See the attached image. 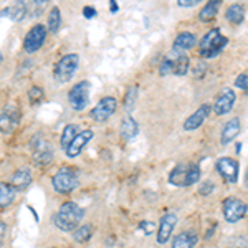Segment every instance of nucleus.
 Instances as JSON below:
<instances>
[{"mask_svg": "<svg viewBox=\"0 0 248 248\" xmlns=\"http://www.w3.org/2000/svg\"><path fill=\"white\" fill-rule=\"evenodd\" d=\"M5 233H7V223L0 220V248L3 245V238H5Z\"/></svg>", "mask_w": 248, "mask_h": 248, "instance_id": "4c0bfd02", "label": "nucleus"}, {"mask_svg": "<svg viewBox=\"0 0 248 248\" xmlns=\"http://www.w3.org/2000/svg\"><path fill=\"white\" fill-rule=\"evenodd\" d=\"M222 210H223V217L227 222L230 223H237L243 217H245L248 205L243 201H240L237 197H229L225 199L222 203Z\"/></svg>", "mask_w": 248, "mask_h": 248, "instance_id": "6e6552de", "label": "nucleus"}, {"mask_svg": "<svg viewBox=\"0 0 248 248\" xmlns=\"http://www.w3.org/2000/svg\"><path fill=\"white\" fill-rule=\"evenodd\" d=\"M217 170L222 179L229 184H237L238 181V161L232 157H220L217 161Z\"/></svg>", "mask_w": 248, "mask_h": 248, "instance_id": "f8f14e48", "label": "nucleus"}, {"mask_svg": "<svg viewBox=\"0 0 248 248\" xmlns=\"http://www.w3.org/2000/svg\"><path fill=\"white\" fill-rule=\"evenodd\" d=\"M237 101V94L232 88H223L218 93L217 99H215V105L212 106V109L215 111V114L223 116L229 114L232 109H233V105Z\"/></svg>", "mask_w": 248, "mask_h": 248, "instance_id": "9d476101", "label": "nucleus"}, {"mask_svg": "<svg viewBox=\"0 0 248 248\" xmlns=\"http://www.w3.org/2000/svg\"><path fill=\"white\" fill-rule=\"evenodd\" d=\"M245 186L248 187V169H247V174H245Z\"/></svg>", "mask_w": 248, "mask_h": 248, "instance_id": "79ce46f5", "label": "nucleus"}, {"mask_svg": "<svg viewBox=\"0 0 248 248\" xmlns=\"http://www.w3.org/2000/svg\"><path fill=\"white\" fill-rule=\"evenodd\" d=\"M116 108H118V101L113 96H106V98L99 99V103L91 109V118L96 123H105L116 113Z\"/></svg>", "mask_w": 248, "mask_h": 248, "instance_id": "1a4fd4ad", "label": "nucleus"}, {"mask_svg": "<svg viewBox=\"0 0 248 248\" xmlns=\"http://www.w3.org/2000/svg\"><path fill=\"white\" fill-rule=\"evenodd\" d=\"M37 142V146H33L31 149H33V159H35V164H38V166H46V164L51 162V159H53V151H51V146H48L42 141V138H40L38 134L33 136V139H31V144Z\"/></svg>", "mask_w": 248, "mask_h": 248, "instance_id": "ddd939ff", "label": "nucleus"}, {"mask_svg": "<svg viewBox=\"0 0 248 248\" xmlns=\"http://www.w3.org/2000/svg\"><path fill=\"white\" fill-rule=\"evenodd\" d=\"M68 103L75 111H83L90 105V81L83 79L77 83L68 93Z\"/></svg>", "mask_w": 248, "mask_h": 248, "instance_id": "423d86ee", "label": "nucleus"}, {"mask_svg": "<svg viewBox=\"0 0 248 248\" xmlns=\"http://www.w3.org/2000/svg\"><path fill=\"white\" fill-rule=\"evenodd\" d=\"M235 86L243 90V93L248 96V75H238V77L235 78Z\"/></svg>", "mask_w": 248, "mask_h": 248, "instance_id": "473e14b6", "label": "nucleus"}, {"mask_svg": "<svg viewBox=\"0 0 248 248\" xmlns=\"http://www.w3.org/2000/svg\"><path fill=\"white\" fill-rule=\"evenodd\" d=\"M93 235V225L86 223V225H79L77 230L73 232V240L77 243H86Z\"/></svg>", "mask_w": 248, "mask_h": 248, "instance_id": "cd10ccee", "label": "nucleus"}, {"mask_svg": "<svg viewBox=\"0 0 248 248\" xmlns=\"http://www.w3.org/2000/svg\"><path fill=\"white\" fill-rule=\"evenodd\" d=\"M53 248H57V247H53Z\"/></svg>", "mask_w": 248, "mask_h": 248, "instance_id": "c03bdc74", "label": "nucleus"}, {"mask_svg": "<svg viewBox=\"0 0 248 248\" xmlns=\"http://www.w3.org/2000/svg\"><path fill=\"white\" fill-rule=\"evenodd\" d=\"M192 71H194V77L195 78H202L203 77V73H205V63H197V65H195L194 66V70H192Z\"/></svg>", "mask_w": 248, "mask_h": 248, "instance_id": "72a5a7b5", "label": "nucleus"}, {"mask_svg": "<svg viewBox=\"0 0 248 248\" xmlns=\"http://www.w3.org/2000/svg\"><path fill=\"white\" fill-rule=\"evenodd\" d=\"M29 101L31 106H37L43 101V90L40 86H31L29 90Z\"/></svg>", "mask_w": 248, "mask_h": 248, "instance_id": "c756f323", "label": "nucleus"}, {"mask_svg": "<svg viewBox=\"0 0 248 248\" xmlns=\"http://www.w3.org/2000/svg\"><path fill=\"white\" fill-rule=\"evenodd\" d=\"M169 57L172 58V73L177 75V77H184L189 71V58L187 55L181 53L177 50H172Z\"/></svg>", "mask_w": 248, "mask_h": 248, "instance_id": "a211bd4d", "label": "nucleus"}, {"mask_svg": "<svg viewBox=\"0 0 248 248\" xmlns=\"http://www.w3.org/2000/svg\"><path fill=\"white\" fill-rule=\"evenodd\" d=\"M78 133H79V129L77 124H68V126H65V129H63V133H62V138H60V146L66 151L68 147H70V144L73 142V139L78 136Z\"/></svg>", "mask_w": 248, "mask_h": 248, "instance_id": "a878e982", "label": "nucleus"}, {"mask_svg": "<svg viewBox=\"0 0 248 248\" xmlns=\"http://www.w3.org/2000/svg\"><path fill=\"white\" fill-rule=\"evenodd\" d=\"M210 111H212L210 105H202L194 114L189 116V118L186 119V123H184V129H186V131H194V129H197V127H201L202 124L207 121Z\"/></svg>", "mask_w": 248, "mask_h": 248, "instance_id": "dca6fc26", "label": "nucleus"}, {"mask_svg": "<svg viewBox=\"0 0 248 248\" xmlns=\"http://www.w3.org/2000/svg\"><path fill=\"white\" fill-rule=\"evenodd\" d=\"M159 73H161L162 77H166V75L172 73V58L169 57V55H167V57L162 60L161 66H159Z\"/></svg>", "mask_w": 248, "mask_h": 248, "instance_id": "2f4dec72", "label": "nucleus"}, {"mask_svg": "<svg viewBox=\"0 0 248 248\" xmlns=\"http://www.w3.org/2000/svg\"><path fill=\"white\" fill-rule=\"evenodd\" d=\"M195 37L192 33H189V31H182L181 35H177V38H175L174 42V50L181 51V53H184L186 50H190V48L195 46Z\"/></svg>", "mask_w": 248, "mask_h": 248, "instance_id": "5701e85b", "label": "nucleus"}, {"mask_svg": "<svg viewBox=\"0 0 248 248\" xmlns=\"http://www.w3.org/2000/svg\"><path fill=\"white\" fill-rule=\"evenodd\" d=\"M218 7H220L218 0H212V2L205 3L203 9L199 12V18H201V22H209V20L214 18L218 12Z\"/></svg>", "mask_w": 248, "mask_h": 248, "instance_id": "bb28decb", "label": "nucleus"}, {"mask_svg": "<svg viewBox=\"0 0 248 248\" xmlns=\"http://www.w3.org/2000/svg\"><path fill=\"white\" fill-rule=\"evenodd\" d=\"M225 18L229 20L232 25H240L243 22V18H245V9H243V5H240V3L230 5L225 10Z\"/></svg>", "mask_w": 248, "mask_h": 248, "instance_id": "393cba45", "label": "nucleus"}, {"mask_svg": "<svg viewBox=\"0 0 248 248\" xmlns=\"http://www.w3.org/2000/svg\"><path fill=\"white\" fill-rule=\"evenodd\" d=\"M20 121V109L17 106H7L0 111V133L10 134Z\"/></svg>", "mask_w": 248, "mask_h": 248, "instance_id": "9b49d317", "label": "nucleus"}, {"mask_svg": "<svg viewBox=\"0 0 248 248\" xmlns=\"http://www.w3.org/2000/svg\"><path fill=\"white\" fill-rule=\"evenodd\" d=\"M83 14H85L86 18H93L96 15V10H94V7H85V9H83Z\"/></svg>", "mask_w": 248, "mask_h": 248, "instance_id": "ea45409f", "label": "nucleus"}, {"mask_svg": "<svg viewBox=\"0 0 248 248\" xmlns=\"http://www.w3.org/2000/svg\"><path fill=\"white\" fill-rule=\"evenodd\" d=\"M214 187H215L214 182H205L202 186V189L199 190V192H201L202 195H207V194H210V192H214Z\"/></svg>", "mask_w": 248, "mask_h": 248, "instance_id": "c9c22d12", "label": "nucleus"}, {"mask_svg": "<svg viewBox=\"0 0 248 248\" xmlns=\"http://www.w3.org/2000/svg\"><path fill=\"white\" fill-rule=\"evenodd\" d=\"M199 242V237L195 232H182V233H179L177 237L172 240V248H194L197 245Z\"/></svg>", "mask_w": 248, "mask_h": 248, "instance_id": "aec40b11", "label": "nucleus"}, {"mask_svg": "<svg viewBox=\"0 0 248 248\" xmlns=\"http://www.w3.org/2000/svg\"><path fill=\"white\" fill-rule=\"evenodd\" d=\"M17 190L9 182H0V209H7L15 201Z\"/></svg>", "mask_w": 248, "mask_h": 248, "instance_id": "4be33fe9", "label": "nucleus"}, {"mask_svg": "<svg viewBox=\"0 0 248 248\" xmlns=\"http://www.w3.org/2000/svg\"><path fill=\"white\" fill-rule=\"evenodd\" d=\"M201 179V166L199 164H179L169 172V184L175 187H189Z\"/></svg>", "mask_w": 248, "mask_h": 248, "instance_id": "f03ea898", "label": "nucleus"}, {"mask_svg": "<svg viewBox=\"0 0 248 248\" xmlns=\"http://www.w3.org/2000/svg\"><path fill=\"white\" fill-rule=\"evenodd\" d=\"M227 37H223L218 29H212L209 33L203 35V38L199 43V53L202 58H215L222 53V50L227 46Z\"/></svg>", "mask_w": 248, "mask_h": 248, "instance_id": "7ed1b4c3", "label": "nucleus"}, {"mask_svg": "<svg viewBox=\"0 0 248 248\" xmlns=\"http://www.w3.org/2000/svg\"><path fill=\"white\" fill-rule=\"evenodd\" d=\"M238 133H240V119L238 118L230 119V121H227V124L223 126L222 134H220V142H222L223 146H227V144L237 138Z\"/></svg>", "mask_w": 248, "mask_h": 248, "instance_id": "6ab92c4d", "label": "nucleus"}, {"mask_svg": "<svg viewBox=\"0 0 248 248\" xmlns=\"http://www.w3.org/2000/svg\"><path fill=\"white\" fill-rule=\"evenodd\" d=\"M31 181H33V177H31L30 169H27V167H22V169H17V170L14 172V174H12L9 184L17 192H22V190L29 189Z\"/></svg>", "mask_w": 248, "mask_h": 248, "instance_id": "f3484780", "label": "nucleus"}, {"mask_svg": "<svg viewBox=\"0 0 248 248\" xmlns=\"http://www.w3.org/2000/svg\"><path fill=\"white\" fill-rule=\"evenodd\" d=\"M199 0H179V7H195Z\"/></svg>", "mask_w": 248, "mask_h": 248, "instance_id": "58836bf2", "label": "nucleus"}, {"mask_svg": "<svg viewBox=\"0 0 248 248\" xmlns=\"http://www.w3.org/2000/svg\"><path fill=\"white\" fill-rule=\"evenodd\" d=\"M46 33H48V29L45 25H42V23L33 25L27 31L25 37H23V50H25L27 53H35V51H38L40 48L43 46V43H45Z\"/></svg>", "mask_w": 248, "mask_h": 248, "instance_id": "0eeeda50", "label": "nucleus"}, {"mask_svg": "<svg viewBox=\"0 0 248 248\" xmlns=\"http://www.w3.org/2000/svg\"><path fill=\"white\" fill-rule=\"evenodd\" d=\"M116 10H118V5H116L114 2H111V12H116Z\"/></svg>", "mask_w": 248, "mask_h": 248, "instance_id": "a19ab883", "label": "nucleus"}, {"mask_svg": "<svg viewBox=\"0 0 248 248\" xmlns=\"http://www.w3.org/2000/svg\"><path fill=\"white\" fill-rule=\"evenodd\" d=\"M78 66H79V57L77 53H68L65 57H62L57 62L53 70L55 81L68 83L78 71Z\"/></svg>", "mask_w": 248, "mask_h": 248, "instance_id": "39448f33", "label": "nucleus"}, {"mask_svg": "<svg viewBox=\"0 0 248 248\" xmlns=\"http://www.w3.org/2000/svg\"><path fill=\"white\" fill-rule=\"evenodd\" d=\"M93 139V131L91 129H86V131H81V133H78L77 138L73 139V142L70 144V147L66 149V155L71 159L78 157L79 154L83 153V149L86 147V144Z\"/></svg>", "mask_w": 248, "mask_h": 248, "instance_id": "2eb2a0df", "label": "nucleus"}, {"mask_svg": "<svg viewBox=\"0 0 248 248\" xmlns=\"http://www.w3.org/2000/svg\"><path fill=\"white\" fill-rule=\"evenodd\" d=\"M136 98H138V86H131L129 90H127V93H126V99H124V106H126L127 111L133 108Z\"/></svg>", "mask_w": 248, "mask_h": 248, "instance_id": "7c9ffc66", "label": "nucleus"}, {"mask_svg": "<svg viewBox=\"0 0 248 248\" xmlns=\"http://www.w3.org/2000/svg\"><path fill=\"white\" fill-rule=\"evenodd\" d=\"M139 227H141V230L146 232L147 235H149V233H153V232L155 230V229H154V223H151V222H142Z\"/></svg>", "mask_w": 248, "mask_h": 248, "instance_id": "e433bc0d", "label": "nucleus"}, {"mask_svg": "<svg viewBox=\"0 0 248 248\" xmlns=\"http://www.w3.org/2000/svg\"><path fill=\"white\" fill-rule=\"evenodd\" d=\"M229 248H248V237H240L235 240V243Z\"/></svg>", "mask_w": 248, "mask_h": 248, "instance_id": "f704fd0d", "label": "nucleus"}, {"mask_svg": "<svg viewBox=\"0 0 248 248\" xmlns=\"http://www.w3.org/2000/svg\"><path fill=\"white\" fill-rule=\"evenodd\" d=\"M138 133H139V127H138V123L133 119V116H126V118H123V121H121L123 139L129 141V139H133Z\"/></svg>", "mask_w": 248, "mask_h": 248, "instance_id": "b1692460", "label": "nucleus"}, {"mask_svg": "<svg viewBox=\"0 0 248 248\" xmlns=\"http://www.w3.org/2000/svg\"><path fill=\"white\" fill-rule=\"evenodd\" d=\"M2 62H3V55L0 53V65H2Z\"/></svg>", "mask_w": 248, "mask_h": 248, "instance_id": "37998d69", "label": "nucleus"}, {"mask_svg": "<svg viewBox=\"0 0 248 248\" xmlns=\"http://www.w3.org/2000/svg\"><path fill=\"white\" fill-rule=\"evenodd\" d=\"M78 177L79 174L75 167L65 166L58 169L57 174L51 177V186H53L55 192L62 195H68L78 187Z\"/></svg>", "mask_w": 248, "mask_h": 248, "instance_id": "20e7f679", "label": "nucleus"}, {"mask_svg": "<svg viewBox=\"0 0 248 248\" xmlns=\"http://www.w3.org/2000/svg\"><path fill=\"white\" fill-rule=\"evenodd\" d=\"M175 225H177V215H175L174 212H167V214L161 218L159 229H157V242L161 243V245L169 242Z\"/></svg>", "mask_w": 248, "mask_h": 248, "instance_id": "4468645a", "label": "nucleus"}, {"mask_svg": "<svg viewBox=\"0 0 248 248\" xmlns=\"http://www.w3.org/2000/svg\"><path fill=\"white\" fill-rule=\"evenodd\" d=\"M27 12H29V5H25V3H22V2H17V3H14V5L5 7L0 14L7 15V17H10L12 20H15V22H20V20L25 18Z\"/></svg>", "mask_w": 248, "mask_h": 248, "instance_id": "412c9836", "label": "nucleus"}, {"mask_svg": "<svg viewBox=\"0 0 248 248\" xmlns=\"http://www.w3.org/2000/svg\"><path fill=\"white\" fill-rule=\"evenodd\" d=\"M48 30L51 31V33H57L60 25H62V14H60V9L58 7H53V9L50 10V14H48Z\"/></svg>", "mask_w": 248, "mask_h": 248, "instance_id": "c85d7f7f", "label": "nucleus"}, {"mask_svg": "<svg viewBox=\"0 0 248 248\" xmlns=\"http://www.w3.org/2000/svg\"><path fill=\"white\" fill-rule=\"evenodd\" d=\"M85 217V210L75 202H65L60 205L58 212L55 214L53 222L55 227L62 232H75Z\"/></svg>", "mask_w": 248, "mask_h": 248, "instance_id": "f257e3e1", "label": "nucleus"}]
</instances>
